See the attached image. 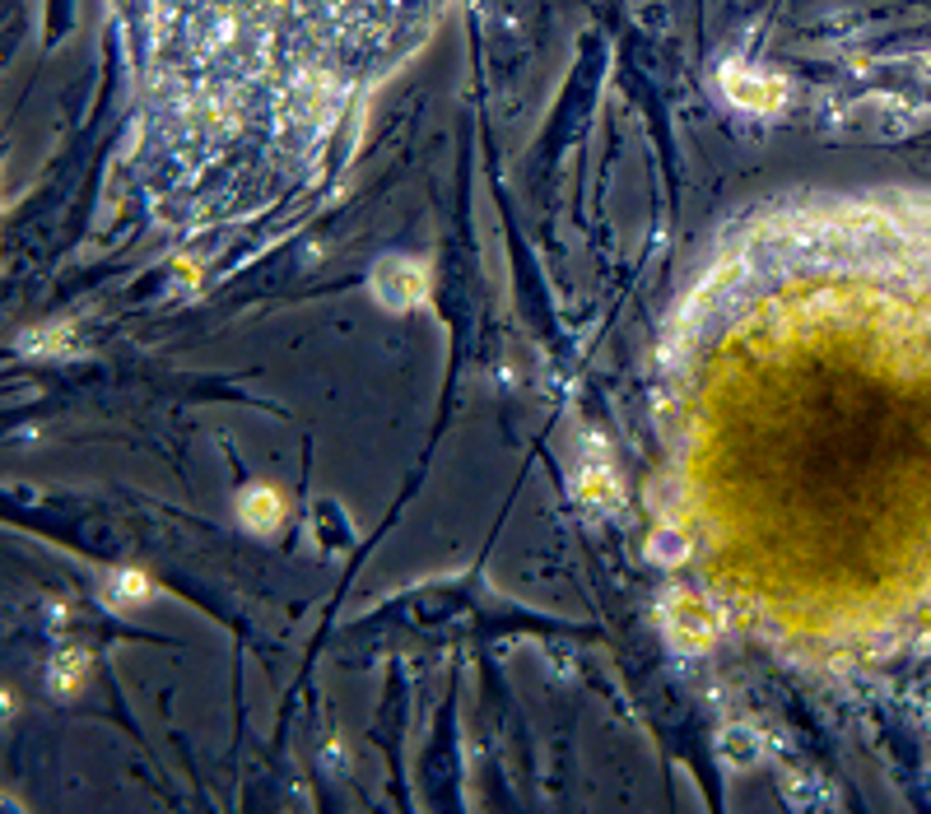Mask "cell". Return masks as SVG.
<instances>
[{
    "label": "cell",
    "mask_w": 931,
    "mask_h": 814,
    "mask_svg": "<svg viewBox=\"0 0 931 814\" xmlns=\"http://www.w3.org/2000/svg\"><path fill=\"white\" fill-rule=\"evenodd\" d=\"M373 289L387 307H415L428 289V270L420 262H383L373 270Z\"/></svg>",
    "instance_id": "1"
},
{
    "label": "cell",
    "mask_w": 931,
    "mask_h": 814,
    "mask_svg": "<svg viewBox=\"0 0 931 814\" xmlns=\"http://www.w3.org/2000/svg\"><path fill=\"white\" fill-rule=\"evenodd\" d=\"M666 629L680 637L685 647H709L713 643V610H709V600L703 596H689V592H680V596H670L666 600Z\"/></svg>",
    "instance_id": "2"
},
{
    "label": "cell",
    "mask_w": 931,
    "mask_h": 814,
    "mask_svg": "<svg viewBox=\"0 0 931 814\" xmlns=\"http://www.w3.org/2000/svg\"><path fill=\"white\" fill-rule=\"evenodd\" d=\"M727 98L740 102V108H750V112H773L783 102V84L773 75H754V71L732 65L727 71Z\"/></svg>",
    "instance_id": "3"
},
{
    "label": "cell",
    "mask_w": 931,
    "mask_h": 814,
    "mask_svg": "<svg viewBox=\"0 0 931 814\" xmlns=\"http://www.w3.org/2000/svg\"><path fill=\"white\" fill-rule=\"evenodd\" d=\"M238 512H243V522H247V526L266 531V526H275V522L285 517V503H280V494H275V489H266V484H256V489H247V494H243V503H238Z\"/></svg>",
    "instance_id": "4"
},
{
    "label": "cell",
    "mask_w": 931,
    "mask_h": 814,
    "mask_svg": "<svg viewBox=\"0 0 931 814\" xmlns=\"http://www.w3.org/2000/svg\"><path fill=\"white\" fill-rule=\"evenodd\" d=\"M578 494L588 498V503H615V479H610V471H606V461L601 457H592L588 471L578 475Z\"/></svg>",
    "instance_id": "5"
},
{
    "label": "cell",
    "mask_w": 931,
    "mask_h": 814,
    "mask_svg": "<svg viewBox=\"0 0 931 814\" xmlns=\"http://www.w3.org/2000/svg\"><path fill=\"white\" fill-rule=\"evenodd\" d=\"M648 549H652V559H662V563H680V559H689V535L676 526H657Z\"/></svg>",
    "instance_id": "6"
},
{
    "label": "cell",
    "mask_w": 931,
    "mask_h": 814,
    "mask_svg": "<svg viewBox=\"0 0 931 814\" xmlns=\"http://www.w3.org/2000/svg\"><path fill=\"white\" fill-rule=\"evenodd\" d=\"M149 582L141 573H117V600H145Z\"/></svg>",
    "instance_id": "7"
},
{
    "label": "cell",
    "mask_w": 931,
    "mask_h": 814,
    "mask_svg": "<svg viewBox=\"0 0 931 814\" xmlns=\"http://www.w3.org/2000/svg\"><path fill=\"white\" fill-rule=\"evenodd\" d=\"M80 666H84V656H80V652H71V656H65V661H61L57 684H61V689H75V684H80Z\"/></svg>",
    "instance_id": "8"
},
{
    "label": "cell",
    "mask_w": 931,
    "mask_h": 814,
    "mask_svg": "<svg viewBox=\"0 0 931 814\" xmlns=\"http://www.w3.org/2000/svg\"><path fill=\"white\" fill-rule=\"evenodd\" d=\"M727 740H732V744H727V754H732V758H740V764H746V758H754V750H750V736H746V731H732Z\"/></svg>",
    "instance_id": "9"
}]
</instances>
